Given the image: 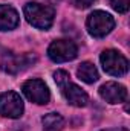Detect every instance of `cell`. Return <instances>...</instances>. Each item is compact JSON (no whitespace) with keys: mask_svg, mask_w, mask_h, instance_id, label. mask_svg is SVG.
<instances>
[{"mask_svg":"<svg viewBox=\"0 0 130 131\" xmlns=\"http://www.w3.org/2000/svg\"><path fill=\"white\" fill-rule=\"evenodd\" d=\"M101 64L103 69L113 76H123L127 73L129 70V61L126 60L124 55H121L118 50L113 49H107L101 53Z\"/></svg>","mask_w":130,"mask_h":131,"instance_id":"277c9868","label":"cell"},{"mask_svg":"<svg viewBox=\"0 0 130 131\" xmlns=\"http://www.w3.org/2000/svg\"><path fill=\"white\" fill-rule=\"evenodd\" d=\"M23 113V101L15 92H5L0 95V114L6 117H20Z\"/></svg>","mask_w":130,"mask_h":131,"instance_id":"52a82bcc","label":"cell"},{"mask_svg":"<svg viewBox=\"0 0 130 131\" xmlns=\"http://www.w3.org/2000/svg\"><path fill=\"white\" fill-rule=\"evenodd\" d=\"M110 5L115 11H118L121 14H126L130 8V0H110Z\"/></svg>","mask_w":130,"mask_h":131,"instance_id":"4fadbf2b","label":"cell"},{"mask_svg":"<svg viewBox=\"0 0 130 131\" xmlns=\"http://www.w3.org/2000/svg\"><path fill=\"white\" fill-rule=\"evenodd\" d=\"M99 96L109 104H121L127 99V90L118 82H106L99 87Z\"/></svg>","mask_w":130,"mask_h":131,"instance_id":"9c48e42d","label":"cell"},{"mask_svg":"<svg viewBox=\"0 0 130 131\" xmlns=\"http://www.w3.org/2000/svg\"><path fill=\"white\" fill-rule=\"evenodd\" d=\"M87 31L92 37L95 38H103L110 32L115 26V20L110 14L104 12V11H94L86 21Z\"/></svg>","mask_w":130,"mask_h":131,"instance_id":"3957f363","label":"cell"},{"mask_svg":"<svg viewBox=\"0 0 130 131\" xmlns=\"http://www.w3.org/2000/svg\"><path fill=\"white\" fill-rule=\"evenodd\" d=\"M26 20L38 29H49L54 23V9L41 3H28L23 9Z\"/></svg>","mask_w":130,"mask_h":131,"instance_id":"7a4b0ae2","label":"cell"},{"mask_svg":"<svg viewBox=\"0 0 130 131\" xmlns=\"http://www.w3.org/2000/svg\"><path fill=\"white\" fill-rule=\"evenodd\" d=\"M43 128L44 131H61L64 125V119L57 113H49L43 117Z\"/></svg>","mask_w":130,"mask_h":131,"instance_id":"7c38bea8","label":"cell"},{"mask_svg":"<svg viewBox=\"0 0 130 131\" xmlns=\"http://www.w3.org/2000/svg\"><path fill=\"white\" fill-rule=\"evenodd\" d=\"M18 25V14L9 5H0V31H11Z\"/></svg>","mask_w":130,"mask_h":131,"instance_id":"30bf717a","label":"cell"},{"mask_svg":"<svg viewBox=\"0 0 130 131\" xmlns=\"http://www.w3.org/2000/svg\"><path fill=\"white\" fill-rule=\"evenodd\" d=\"M54 79L57 82V85L60 87L63 96L66 98V101L70 104V105H75V107H84L87 102H89V96L87 93L80 89L77 84H73L70 81V76L69 73L64 70H57L54 73Z\"/></svg>","mask_w":130,"mask_h":131,"instance_id":"6da1fadb","label":"cell"},{"mask_svg":"<svg viewBox=\"0 0 130 131\" xmlns=\"http://www.w3.org/2000/svg\"><path fill=\"white\" fill-rule=\"evenodd\" d=\"M95 3V0H72V5L78 9H86L89 6H92Z\"/></svg>","mask_w":130,"mask_h":131,"instance_id":"5bb4252c","label":"cell"},{"mask_svg":"<svg viewBox=\"0 0 130 131\" xmlns=\"http://www.w3.org/2000/svg\"><path fill=\"white\" fill-rule=\"evenodd\" d=\"M78 49L73 41L70 40H57L52 41V44L48 49V55L55 63H66L77 57Z\"/></svg>","mask_w":130,"mask_h":131,"instance_id":"5b68a950","label":"cell"},{"mask_svg":"<svg viewBox=\"0 0 130 131\" xmlns=\"http://www.w3.org/2000/svg\"><path fill=\"white\" fill-rule=\"evenodd\" d=\"M77 73H78V78H80L81 81L87 82V84H94L98 79L97 67L92 64V63H89V61L81 63L80 67H78V70H77Z\"/></svg>","mask_w":130,"mask_h":131,"instance_id":"8fae6325","label":"cell"},{"mask_svg":"<svg viewBox=\"0 0 130 131\" xmlns=\"http://www.w3.org/2000/svg\"><path fill=\"white\" fill-rule=\"evenodd\" d=\"M35 61V57L32 55H18V53H5L2 58L0 67L3 72L9 73V75H15L25 69H28L29 66Z\"/></svg>","mask_w":130,"mask_h":131,"instance_id":"ba28073f","label":"cell"},{"mask_svg":"<svg viewBox=\"0 0 130 131\" xmlns=\"http://www.w3.org/2000/svg\"><path fill=\"white\" fill-rule=\"evenodd\" d=\"M23 93L31 102L38 104V105L48 104L49 99H51L49 89L41 79H29V81H26L23 84Z\"/></svg>","mask_w":130,"mask_h":131,"instance_id":"8992f818","label":"cell"}]
</instances>
